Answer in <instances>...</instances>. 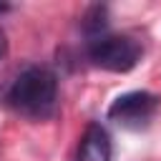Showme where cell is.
I'll list each match as a JSON object with an SVG mask.
<instances>
[{
	"label": "cell",
	"mask_w": 161,
	"mask_h": 161,
	"mask_svg": "<svg viewBox=\"0 0 161 161\" xmlns=\"http://www.w3.org/2000/svg\"><path fill=\"white\" fill-rule=\"evenodd\" d=\"M158 108V98L148 91H128L123 96H118L111 106H108V118L116 121L123 128H143L148 126V121L153 118Z\"/></svg>",
	"instance_id": "3"
},
{
	"label": "cell",
	"mask_w": 161,
	"mask_h": 161,
	"mask_svg": "<svg viewBox=\"0 0 161 161\" xmlns=\"http://www.w3.org/2000/svg\"><path fill=\"white\" fill-rule=\"evenodd\" d=\"M75 161H111V138L101 123H88L80 136Z\"/></svg>",
	"instance_id": "4"
},
{
	"label": "cell",
	"mask_w": 161,
	"mask_h": 161,
	"mask_svg": "<svg viewBox=\"0 0 161 161\" xmlns=\"http://www.w3.org/2000/svg\"><path fill=\"white\" fill-rule=\"evenodd\" d=\"M5 53H8V40H5V33L0 30V58H3Z\"/></svg>",
	"instance_id": "5"
},
{
	"label": "cell",
	"mask_w": 161,
	"mask_h": 161,
	"mask_svg": "<svg viewBox=\"0 0 161 161\" xmlns=\"http://www.w3.org/2000/svg\"><path fill=\"white\" fill-rule=\"evenodd\" d=\"M10 10V5H5V3H0V13H8Z\"/></svg>",
	"instance_id": "6"
},
{
	"label": "cell",
	"mask_w": 161,
	"mask_h": 161,
	"mask_svg": "<svg viewBox=\"0 0 161 161\" xmlns=\"http://www.w3.org/2000/svg\"><path fill=\"white\" fill-rule=\"evenodd\" d=\"M8 106L30 121H45L58 106V78L45 65H28L8 88Z\"/></svg>",
	"instance_id": "1"
},
{
	"label": "cell",
	"mask_w": 161,
	"mask_h": 161,
	"mask_svg": "<svg viewBox=\"0 0 161 161\" xmlns=\"http://www.w3.org/2000/svg\"><path fill=\"white\" fill-rule=\"evenodd\" d=\"M86 53L93 65L111 73H128L141 60V45L131 35H111V33L96 35L88 40Z\"/></svg>",
	"instance_id": "2"
}]
</instances>
